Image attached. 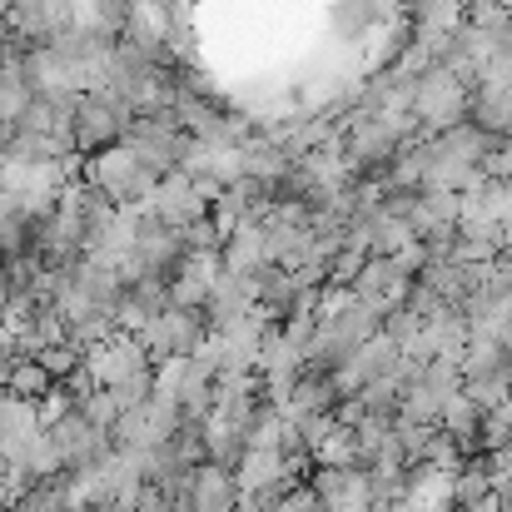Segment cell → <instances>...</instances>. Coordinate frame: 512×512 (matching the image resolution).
<instances>
[{"instance_id":"6da1fadb","label":"cell","mask_w":512,"mask_h":512,"mask_svg":"<svg viewBox=\"0 0 512 512\" xmlns=\"http://www.w3.org/2000/svg\"><path fill=\"white\" fill-rule=\"evenodd\" d=\"M85 179H90L115 209H135V204L150 199V189L165 179V170H160L150 155H140L130 140H120V145H105V150L85 155Z\"/></svg>"},{"instance_id":"7a4b0ae2","label":"cell","mask_w":512,"mask_h":512,"mask_svg":"<svg viewBox=\"0 0 512 512\" xmlns=\"http://www.w3.org/2000/svg\"><path fill=\"white\" fill-rule=\"evenodd\" d=\"M130 120H135V105L115 90H90V95H75V120H70V150L80 155H95L105 145H120L130 135Z\"/></svg>"},{"instance_id":"3957f363","label":"cell","mask_w":512,"mask_h":512,"mask_svg":"<svg viewBox=\"0 0 512 512\" xmlns=\"http://www.w3.org/2000/svg\"><path fill=\"white\" fill-rule=\"evenodd\" d=\"M408 110H413L418 130L438 135V130L468 120V85L453 80L443 65H433V70H423V75L413 80V90H408Z\"/></svg>"},{"instance_id":"277c9868","label":"cell","mask_w":512,"mask_h":512,"mask_svg":"<svg viewBox=\"0 0 512 512\" xmlns=\"http://www.w3.org/2000/svg\"><path fill=\"white\" fill-rule=\"evenodd\" d=\"M204 334H209V329H204V314H199V309L170 304V309H160L145 329H135V343L145 348L150 363H165L174 353H194V343L204 339Z\"/></svg>"},{"instance_id":"5b68a950","label":"cell","mask_w":512,"mask_h":512,"mask_svg":"<svg viewBox=\"0 0 512 512\" xmlns=\"http://www.w3.org/2000/svg\"><path fill=\"white\" fill-rule=\"evenodd\" d=\"M174 498H184L194 512H239L244 503V488H239V478H234V468H224V463H194L189 468V478H184V488L174 493Z\"/></svg>"},{"instance_id":"8992f818","label":"cell","mask_w":512,"mask_h":512,"mask_svg":"<svg viewBox=\"0 0 512 512\" xmlns=\"http://www.w3.org/2000/svg\"><path fill=\"white\" fill-rule=\"evenodd\" d=\"M309 493L319 498L324 512H368L373 508V503H368V473H363V468H329V463H319Z\"/></svg>"},{"instance_id":"52a82bcc","label":"cell","mask_w":512,"mask_h":512,"mask_svg":"<svg viewBox=\"0 0 512 512\" xmlns=\"http://www.w3.org/2000/svg\"><path fill=\"white\" fill-rule=\"evenodd\" d=\"M468 120H473L483 135L508 140L512 135V90L508 85H488V80H478V85L468 90Z\"/></svg>"},{"instance_id":"ba28073f","label":"cell","mask_w":512,"mask_h":512,"mask_svg":"<svg viewBox=\"0 0 512 512\" xmlns=\"http://www.w3.org/2000/svg\"><path fill=\"white\" fill-rule=\"evenodd\" d=\"M463 25V0H413V35L418 40H448Z\"/></svg>"},{"instance_id":"9c48e42d","label":"cell","mask_w":512,"mask_h":512,"mask_svg":"<svg viewBox=\"0 0 512 512\" xmlns=\"http://www.w3.org/2000/svg\"><path fill=\"white\" fill-rule=\"evenodd\" d=\"M512 388V363H493V368H478V373H463V393L483 408V413H493V408H503V398H508Z\"/></svg>"},{"instance_id":"30bf717a","label":"cell","mask_w":512,"mask_h":512,"mask_svg":"<svg viewBox=\"0 0 512 512\" xmlns=\"http://www.w3.org/2000/svg\"><path fill=\"white\" fill-rule=\"evenodd\" d=\"M50 373L35 363V358H15L10 363V378H5V393H15V398H30V403H40L45 393H50Z\"/></svg>"},{"instance_id":"8fae6325","label":"cell","mask_w":512,"mask_h":512,"mask_svg":"<svg viewBox=\"0 0 512 512\" xmlns=\"http://www.w3.org/2000/svg\"><path fill=\"white\" fill-rule=\"evenodd\" d=\"M75 408H80V413H85V423H90V428H100V433H110V423L120 418V403H115V393H110V388H90Z\"/></svg>"},{"instance_id":"7c38bea8","label":"cell","mask_w":512,"mask_h":512,"mask_svg":"<svg viewBox=\"0 0 512 512\" xmlns=\"http://www.w3.org/2000/svg\"><path fill=\"white\" fill-rule=\"evenodd\" d=\"M493 274H498L503 284H512V249H503V254L493 259Z\"/></svg>"},{"instance_id":"4fadbf2b","label":"cell","mask_w":512,"mask_h":512,"mask_svg":"<svg viewBox=\"0 0 512 512\" xmlns=\"http://www.w3.org/2000/svg\"><path fill=\"white\" fill-rule=\"evenodd\" d=\"M498 239H503V249H512V209L498 219Z\"/></svg>"}]
</instances>
